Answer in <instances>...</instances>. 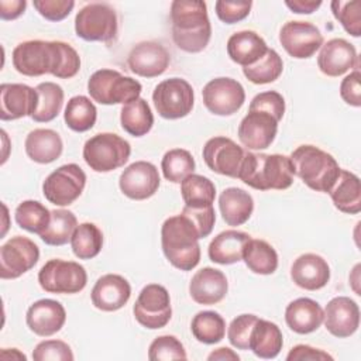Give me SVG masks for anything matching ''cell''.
Listing matches in <instances>:
<instances>
[{
    "mask_svg": "<svg viewBox=\"0 0 361 361\" xmlns=\"http://www.w3.org/2000/svg\"><path fill=\"white\" fill-rule=\"evenodd\" d=\"M11 56L14 69L31 78L51 73L59 79H71L80 69L79 54L62 41H24L13 49Z\"/></svg>",
    "mask_w": 361,
    "mask_h": 361,
    "instance_id": "obj_1",
    "label": "cell"
},
{
    "mask_svg": "<svg viewBox=\"0 0 361 361\" xmlns=\"http://www.w3.org/2000/svg\"><path fill=\"white\" fill-rule=\"evenodd\" d=\"M172 39L189 54L202 52L210 41L212 25L207 6L202 0H173L171 3Z\"/></svg>",
    "mask_w": 361,
    "mask_h": 361,
    "instance_id": "obj_2",
    "label": "cell"
},
{
    "mask_svg": "<svg viewBox=\"0 0 361 361\" xmlns=\"http://www.w3.org/2000/svg\"><path fill=\"white\" fill-rule=\"evenodd\" d=\"M293 166L289 157L245 151L237 179L257 190H285L293 183Z\"/></svg>",
    "mask_w": 361,
    "mask_h": 361,
    "instance_id": "obj_3",
    "label": "cell"
},
{
    "mask_svg": "<svg viewBox=\"0 0 361 361\" xmlns=\"http://www.w3.org/2000/svg\"><path fill=\"white\" fill-rule=\"evenodd\" d=\"M199 233L185 214L168 217L161 227V245L166 259L180 271H192L200 261Z\"/></svg>",
    "mask_w": 361,
    "mask_h": 361,
    "instance_id": "obj_4",
    "label": "cell"
},
{
    "mask_svg": "<svg viewBox=\"0 0 361 361\" xmlns=\"http://www.w3.org/2000/svg\"><path fill=\"white\" fill-rule=\"evenodd\" d=\"M289 158L293 173L316 192L329 193L341 169L331 154L310 144L299 145Z\"/></svg>",
    "mask_w": 361,
    "mask_h": 361,
    "instance_id": "obj_5",
    "label": "cell"
},
{
    "mask_svg": "<svg viewBox=\"0 0 361 361\" xmlns=\"http://www.w3.org/2000/svg\"><path fill=\"white\" fill-rule=\"evenodd\" d=\"M142 90L137 79L121 75L114 69H99L87 80L90 97L100 104H127L140 97Z\"/></svg>",
    "mask_w": 361,
    "mask_h": 361,
    "instance_id": "obj_6",
    "label": "cell"
},
{
    "mask_svg": "<svg viewBox=\"0 0 361 361\" xmlns=\"http://www.w3.org/2000/svg\"><path fill=\"white\" fill-rule=\"evenodd\" d=\"M82 154L94 172H111L127 164L131 145L114 133H99L85 142Z\"/></svg>",
    "mask_w": 361,
    "mask_h": 361,
    "instance_id": "obj_7",
    "label": "cell"
},
{
    "mask_svg": "<svg viewBox=\"0 0 361 361\" xmlns=\"http://www.w3.org/2000/svg\"><path fill=\"white\" fill-rule=\"evenodd\" d=\"M118 30L117 14L107 3H89L75 17V32L85 41L109 42Z\"/></svg>",
    "mask_w": 361,
    "mask_h": 361,
    "instance_id": "obj_8",
    "label": "cell"
},
{
    "mask_svg": "<svg viewBox=\"0 0 361 361\" xmlns=\"http://www.w3.org/2000/svg\"><path fill=\"white\" fill-rule=\"evenodd\" d=\"M39 286L48 293H79L87 283L85 267L75 261L54 258L47 261L38 272Z\"/></svg>",
    "mask_w": 361,
    "mask_h": 361,
    "instance_id": "obj_9",
    "label": "cell"
},
{
    "mask_svg": "<svg viewBox=\"0 0 361 361\" xmlns=\"http://www.w3.org/2000/svg\"><path fill=\"white\" fill-rule=\"evenodd\" d=\"M152 102L158 114L166 120L186 117L195 103L193 87L180 78H169L159 82L152 92Z\"/></svg>",
    "mask_w": 361,
    "mask_h": 361,
    "instance_id": "obj_10",
    "label": "cell"
},
{
    "mask_svg": "<svg viewBox=\"0 0 361 361\" xmlns=\"http://www.w3.org/2000/svg\"><path fill=\"white\" fill-rule=\"evenodd\" d=\"M135 320L145 329L157 330L165 327L172 317L171 298L165 286L158 283L145 285L134 303Z\"/></svg>",
    "mask_w": 361,
    "mask_h": 361,
    "instance_id": "obj_11",
    "label": "cell"
},
{
    "mask_svg": "<svg viewBox=\"0 0 361 361\" xmlns=\"http://www.w3.org/2000/svg\"><path fill=\"white\" fill-rule=\"evenodd\" d=\"M86 173L76 164H65L51 172L42 183L45 199L55 206L72 204L83 192Z\"/></svg>",
    "mask_w": 361,
    "mask_h": 361,
    "instance_id": "obj_12",
    "label": "cell"
},
{
    "mask_svg": "<svg viewBox=\"0 0 361 361\" xmlns=\"http://www.w3.org/2000/svg\"><path fill=\"white\" fill-rule=\"evenodd\" d=\"M39 259L38 245L23 235L11 237L0 248V278L16 279L28 272Z\"/></svg>",
    "mask_w": 361,
    "mask_h": 361,
    "instance_id": "obj_13",
    "label": "cell"
},
{
    "mask_svg": "<svg viewBox=\"0 0 361 361\" xmlns=\"http://www.w3.org/2000/svg\"><path fill=\"white\" fill-rule=\"evenodd\" d=\"M203 104L216 116H231L245 102L243 85L231 78H216L207 82L202 90Z\"/></svg>",
    "mask_w": 361,
    "mask_h": 361,
    "instance_id": "obj_14",
    "label": "cell"
},
{
    "mask_svg": "<svg viewBox=\"0 0 361 361\" xmlns=\"http://www.w3.org/2000/svg\"><path fill=\"white\" fill-rule=\"evenodd\" d=\"M202 154L210 171L237 179L245 157V149L237 145L231 138L217 135L206 141Z\"/></svg>",
    "mask_w": 361,
    "mask_h": 361,
    "instance_id": "obj_15",
    "label": "cell"
},
{
    "mask_svg": "<svg viewBox=\"0 0 361 361\" xmlns=\"http://www.w3.org/2000/svg\"><path fill=\"white\" fill-rule=\"evenodd\" d=\"M279 42L292 58L307 59L323 45V35L309 21H288L279 31Z\"/></svg>",
    "mask_w": 361,
    "mask_h": 361,
    "instance_id": "obj_16",
    "label": "cell"
},
{
    "mask_svg": "<svg viewBox=\"0 0 361 361\" xmlns=\"http://www.w3.org/2000/svg\"><path fill=\"white\" fill-rule=\"evenodd\" d=\"M159 173L154 164L135 161L120 175L118 186L124 196L133 200H145L155 195L159 188Z\"/></svg>",
    "mask_w": 361,
    "mask_h": 361,
    "instance_id": "obj_17",
    "label": "cell"
},
{
    "mask_svg": "<svg viewBox=\"0 0 361 361\" xmlns=\"http://www.w3.org/2000/svg\"><path fill=\"white\" fill-rule=\"evenodd\" d=\"M278 123L267 111L248 109L238 126V140L247 149H265L276 137Z\"/></svg>",
    "mask_w": 361,
    "mask_h": 361,
    "instance_id": "obj_18",
    "label": "cell"
},
{
    "mask_svg": "<svg viewBox=\"0 0 361 361\" xmlns=\"http://www.w3.org/2000/svg\"><path fill=\"white\" fill-rule=\"evenodd\" d=\"M169 63V52L157 41L138 42L131 48L127 58L130 71L142 78H157L162 75Z\"/></svg>",
    "mask_w": 361,
    "mask_h": 361,
    "instance_id": "obj_19",
    "label": "cell"
},
{
    "mask_svg": "<svg viewBox=\"0 0 361 361\" xmlns=\"http://www.w3.org/2000/svg\"><path fill=\"white\" fill-rule=\"evenodd\" d=\"M323 323L327 331L337 337L345 338L353 336L360 326V307L348 296H336L323 310Z\"/></svg>",
    "mask_w": 361,
    "mask_h": 361,
    "instance_id": "obj_20",
    "label": "cell"
},
{
    "mask_svg": "<svg viewBox=\"0 0 361 361\" xmlns=\"http://www.w3.org/2000/svg\"><path fill=\"white\" fill-rule=\"evenodd\" d=\"M317 66L322 73L338 78L351 69H358V55L355 47L344 38H331L320 47Z\"/></svg>",
    "mask_w": 361,
    "mask_h": 361,
    "instance_id": "obj_21",
    "label": "cell"
},
{
    "mask_svg": "<svg viewBox=\"0 0 361 361\" xmlns=\"http://www.w3.org/2000/svg\"><path fill=\"white\" fill-rule=\"evenodd\" d=\"M38 106V93L24 83H3L0 86V118L3 121L32 117Z\"/></svg>",
    "mask_w": 361,
    "mask_h": 361,
    "instance_id": "obj_22",
    "label": "cell"
},
{
    "mask_svg": "<svg viewBox=\"0 0 361 361\" xmlns=\"http://www.w3.org/2000/svg\"><path fill=\"white\" fill-rule=\"evenodd\" d=\"M130 282L117 274L100 276L90 292L93 306L102 312H116L121 309L130 300Z\"/></svg>",
    "mask_w": 361,
    "mask_h": 361,
    "instance_id": "obj_23",
    "label": "cell"
},
{
    "mask_svg": "<svg viewBox=\"0 0 361 361\" xmlns=\"http://www.w3.org/2000/svg\"><path fill=\"white\" fill-rule=\"evenodd\" d=\"M66 322L65 307L54 299H39L34 302L25 314L28 329L39 336L49 337L58 333Z\"/></svg>",
    "mask_w": 361,
    "mask_h": 361,
    "instance_id": "obj_24",
    "label": "cell"
},
{
    "mask_svg": "<svg viewBox=\"0 0 361 361\" xmlns=\"http://www.w3.org/2000/svg\"><path fill=\"white\" fill-rule=\"evenodd\" d=\"M293 283L306 290H319L330 281V267L327 261L313 252L299 255L290 267Z\"/></svg>",
    "mask_w": 361,
    "mask_h": 361,
    "instance_id": "obj_25",
    "label": "cell"
},
{
    "mask_svg": "<svg viewBox=\"0 0 361 361\" xmlns=\"http://www.w3.org/2000/svg\"><path fill=\"white\" fill-rule=\"evenodd\" d=\"M228 290L226 275L216 268L204 267L190 279L189 295L199 305H216L224 299Z\"/></svg>",
    "mask_w": 361,
    "mask_h": 361,
    "instance_id": "obj_26",
    "label": "cell"
},
{
    "mask_svg": "<svg viewBox=\"0 0 361 361\" xmlns=\"http://www.w3.org/2000/svg\"><path fill=\"white\" fill-rule=\"evenodd\" d=\"M285 322L292 331L298 334H309L322 326L323 309L310 298H298L286 306Z\"/></svg>",
    "mask_w": 361,
    "mask_h": 361,
    "instance_id": "obj_27",
    "label": "cell"
},
{
    "mask_svg": "<svg viewBox=\"0 0 361 361\" xmlns=\"http://www.w3.org/2000/svg\"><path fill=\"white\" fill-rule=\"evenodd\" d=\"M251 235L238 230H226L217 234L209 244L210 261L220 265H231L243 259L245 245Z\"/></svg>",
    "mask_w": 361,
    "mask_h": 361,
    "instance_id": "obj_28",
    "label": "cell"
},
{
    "mask_svg": "<svg viewBox=\"0 0 361 361\" xmlns=\"http://www.w3.org/2000/svg\"><path fill=\"white\" fill-rule=\"evenodd\" d=\"M268 51L264 38L251 30L234 32L227 41V54L230 59L243 68L255 63Z\"/></svg>",
    "mask_w": 361,
    "mask_h": 361,
    "instance_id": "obj_29",
    "label": "cell"
},
{
    "mask_svg": "<svg viewBox=\"0 0 361 361\" xmlns=\"http://www.w3.org/2000/svg\"><path fill=\"white\" fill-rule=\"evenodd\" d=\"M24 147L28 158L37 164H51L63 151L61 135L51 128H35L30 131L25 137Z\"/></svg>",
    "mask_w": 361,
    "mask_h": 361,
    "instance_id": "obj_30",
    "label": "cell"
},
{
    "mask_svg": "<svg viewBox=\"0 0 361 361\" xmlns=\"http://www.w3.org/2000/svg\"><path fill=\"white\" fill-rule=\"evenodd\" d=\"M219 209L223 220L228 226H241L252 214V196L241 188H227L219 196Z\"/></svg>",
    "mask_w": 361,
    "mask_h": 361,
    "instance_id": "obj_31",
    "label": "cell"
},
{
    "mask_svg": "<svg viewBox=\"0 0 361 361\" xmlns=\"http://www.w3.org/2000/svg\"><path fill=\"white\" fill-rule=\"evenodd\" d=\"M329 195L336 206L343 213L357 214L361 210V183L360 178L345 169L340 173L329 190Z\"/></svg>",
    "mask_w": 361,
    "mask_h": 361,
    "instance_id": "obj_32",
    "label": "cell"
},
{
    "mask_svg": "<svg viewBox=\"0 0 361 361\" xmlns=\"http://www.w3.org/2000/svg\"><path fill=\"white\" fill-rule=\"evenodd\" d=\"M282 345L283 337L278 324L258 317L250 336L248 350H251L259 358L271 360L278 357Z\"/></svg>",
    "mask_w": 361,
    "mask_h": 361,
    "instance_id": "obj_33",
    "label": "cell"
},
{
    "mask_svg": "<svg viewBox=\"0 0 361 361\" xmlns=\"http://www.w3.org/2000/svg\"><path fill=\"white\" fill-rule=\"evenodd\" d=\"M120 123L126 133L133 137L148 134L154 126V114L145 99L138 97L127 104H123L120 111Z\"/></svg>",
    "mask_w": 361,
    "mask_h": 361,
    "instance_id": "obj_34",
    "label": "cell"
},
{
    "mask_svg": "<svg viewBox=\"0 0 361 361\" xmlns=\"http://www.w3.org/2000/svg\"><path fill=\"white\" fill-rule=\"evenodd\" d=\"M243 259L250 271L259 275H271L278 268V254L275 248L259 238H251L248 241Z\"/></svg>",
    "mask_w": 361,
    "mask_h": 361,
    "instance_id": "obj_35",
    "label": "cell"
},
{
    "mask_svg": "<svg viewBox=\"0 0 361 361\" xmlns=\"http://www.w3.org/2000/svg\"><path fill=\"white\" fill-rule=\"evenodd\" d=\"M180 195L188 207H207L214 203L216 186L209 178L192 173L180 182Z\"/></svg>",
    "mask_w": 361,
    "mask_h": 361,
    "instance_id": "obj_36",
    "label": "cell"
},
{
    "mask_svg": "<svg viewBox=\"0 0 361 361\" xmlns=\"http://www.w3.org/2000/svg\"><path fill=\"white\" fill-rule=\"evenodd\" d=\"M97 118V110L89 97L78 94L68 100L63 111L65 124L76 133H85L90 130Z\"/></svg>",
    "mask_w": 361,
    "mask_h": 361,
    "instance_id": "obj_37",
    "label": "cell"
},
{
    "mask_svg": "<svg viewBox=\"0 0 361 361\" xmlns=\"http://www.w3.org/2000/svg\"><path fill=\"white\" fill-rule=\"evenodd\" d=\"M71 247L79 259H92L99 255L103 247L102 230L94 223H80L76 226L72 237Z\"/></svg>",
    "mask_w": 361,
    "mask_h": 361,
    "instance_id": "obj_38",
    "label": "cell"
},
{
    "mask_svg": "<svg viewBox=\"0 0 361 361\" xmlns=\"http://www.w3.org/2000/svg\"><path fill=\"white\" fill-rule=\"evenodd\" d=\"M190 330L199 343L216 344L224 338L226 322L220 313L203 310L193 316Z\"/></svg>",
    "mask_w": 361,
    "mask_h": 361,
    "instance_id": "obj_39",
    "label": "cell"
},
{
    "mask_svg": "<svg viewBox=\"0 0 361 361\" xmlns=\"http://www.w3.org/2000/svg\"><path fill=\"white\" fill-rule=\"evenodd\" d=\"M38 93V106L32 114V120L37 123H48L56 118L63 104V90L54 82H42L35 87Z\"/></svg>",
    "mask_w": 361,
    "mask_h": 361,
    "instance_id": "obj_40",
    "label": "cell"
},
{
    "mask_svg": "<svg viewBox=\"0 0 361 361\" xmlns=\"http://www.w3.org/2000/svg\"><path fill=\"white\" fill-rule=\"evenodd\" d=\"M78 226L76 216L66 209L51 210V221L39 234V238L48 245H63L71 241V237Z\"/></svg>",
    "mask_w": 361,
    "mask_h": 361,
    "instance_id": "obj_41",
    "label": "cell"
},
{
    "mask_svg": "<svg viewBox=\"0 0 361 361\" xmlns=\"http://www.w3.org/2000/svg\"><path fill=\"white\" fill-rule=\"evenodd\" d=\"M283 71V62L275 49L268 48L265 55L255 63L243 68L244 76L255 85H267L275 82Z\"/></svg>",
    "mask_w": 361,
    "mask_h": 361,
    "instance_id": "obj_42",
    "label": "cell"
},
{
    "mask_svg": "<svg viewBox=\"0 0 361 361\" xmlns=\"http://www.w3.org/2000/svg\"><path fill=\"white\" fill-rule=\"evenodd\" d=\"M17 224L34 234H41L51 221V210L38 200H24L16 209Z\"/></svg>",
    "mask_w": 361,
    "mask_h": 361,
    "instance_id": "obj_43",
    "label": "cell"
},
{
    "mask_svg": "<svg viewBox=\"0 0 361 361\" xmlns=\"http://www.w3.org/2000/svg\"><path fill=\"white\" fill-rule=\"evenodd\" d=\"M195 159L188 149L173 148L165 152L161 161L164 178L172 183H180L185 178L193 173Z\"/></svg>",
    "mask_w": 361,
    "mask_h": 361,
    "instance_id": "obj_44",
    "label": "cell"
},
{
    "mask_svg": "<svg viewBox=\"0 0 361 361\" xmlns=\"http://www.w3.org/2000/svg\"><path fill=\"white\" fill-rule=\"evenodd\" d=\"M334 18L341 24V27L353 37H360L361 34V4L358 0L343 1L333 0L330 3Z\"/></svg>",
    "mask_w": 361,
    "mask_h": 361,
    "instance_id": "obj_45",
    "label": "cell"
},
{
    "mask_svg": "<svg viewBox=\"0 0 361 361\" xmlns=\"http://www.w3.org/2000/svg\"><path fill=\"white\" fill-rule=\"evenodd\" d=\"M148 358L158 360H186L188 354L183 344L175 336H159L148 347Z\"/></svg>",
    "mask_w": 361,
    "mask_h": 361,
    "instance_id": "obj_46",
    "label": "cell"
},
{
    "mask_svg": "<svg viewBox=\"0 0 361 361\" xmlns=\"http://www.w3.org/2000/svg\"><path fill=\"white\" fill-rule=\"evenodd\" d=\"M257 320L258 316L251 313H244L233 319L227 329V338L230 344L237 350H248L250 336Z\"/></svg>",
    "mask_w": 361,
    "mask_h": 361,
    "instance_id": "obj_47",
    "label": "cell"
},
{
    "mask_svg": "<svg viewBox=\"0 0 361 361\" xmlns=\"http://www.w3.org/2000/svg\"><path fill=\"white\" fill-rule=\"evenodd\" d=\"M73 353L62 340H44L32 351L34 361H72Z\"/></svg>",
    "mask_w": 361,
    "mask_h": 361,
    "instance_id": "obj_48",
    "label": "cell"
},
{
    "mask_svg": "<svg viewBox=\"0 0 361 361\" xmlns=\"http://www.w3.org/2000/svg\"><path fill=\"white\" fill-rule=\"evenodd\" d=\"M248 109L267 111L271 116H274L278 121H281L285 113V99L281 93L275 90H267L254 96Z\"/></svg>",
    "mask_w": 361,
    "mask_h": 361,
    "instance_id": "obj_49",
    "label": "cell"
},
{
    "mask_svg": "<svg viewBox=\"0 0 361 361\" xmlns=\"http://www.w3.org/2000/svg\"><path fill=\"white\" fill-rule=\"evenodd\" d=\"M34 8L48 21H61L66 18L75 7L73 0H34Z\"/></svg>",
    "mask_w": 361,
    "mask_h": 361,
    "instance_id": "obj_50",
    "label": "cell"
},
{
    "mask_svg": "<svg viewBox=\"0 0 361 361\" xmlns=\"http://www.w3.org/2000/svg\"><path fill=\"white\" fill-rule=\"evenodd\" d=\"M252 1H224L219 0L214 3L216 14L220 21L226 24H234L248 17Z\"/></svg>",
    "mask_w": 361,
    "mask_h": 361,
    "instance_id": "obj_51",
    "label": "cell"
},
{
    "mask_svg": "<svg viewBox=\"0 0 361 361\" xmlns=\"http://www.w3.org/2000/svg\"><path fill=\"white\" fill-rule=\"evenodd\" d=\"M182 214H185L193 223L200 238H204L212 233L214 221H216V213H214L213 206H207V207L185 206L182 209Z\"/></svg>",
    "mask_w": 361,
    "mask_h": 361,
    "instance_id": "obj_52",
    "label": "cell"
},
{
    "mask_svg": "<svg viewBox=\"0 0 361 361\" xmlns=\"http://www.w3.org/2000/svg\"><path fill=\"white\" fill-rule=\"evenodd\" d=\"M340 96L341 99L353 106H361V86H360V69H354L350 75H347L340 83Z\"/></svg>",
    "mask_w": 361,
    "mask_h": 361,
    "instance_id": "obj_53",
    "label": "cell"
},
{
    "mask_svg": "<svg viewBox=\"0 0 361 361\" xmlns=\"http://www.w3.org/2000/svg\"><path fill=\"white\" fill-rule=\"evenodd\" d=\"M326 360H333V357L329 353L307 344H298L292 347L286 355V361H326Z\"/></svg>",
    "mask_w": 361,
    "mask_h": 361,
    "instance_id": "obj_54",
    "label": "cell"
},
{
    "mask_svg": "<svg viewBox=\"0 0 361 361\" xmlns=\"http://www.w3.org/2000/svg\"><path fill=\"white\" fill-rule=\"evenodd\" d=\"M27 7L25 0H1L0 1V17L1 20L18 18Z\"/></svg>",
    "mask_w": 361,
    "mask_h": 361,
    "instance_id": "obj_55",
    "label": "cell"
},
{
    "mask_svg": "<svg viewBox=\"0 0 361 361\" xmlns=\"http://www.w3.org/2000/svg\"><path fill=\"white\" fill-rule=\"evenodd\" d=\"M285 6L289 7L292 13H296V14H312L322 6V1L320 0H286Z\"/></svg>",
    "mask_w": 361,
    "mask_h": 361,
    "instance_id": "obj_56",
    "label": "cell"
},
{
    "mask_svg": "<svg viewBox=\"0 0 361 361\" xmlns=\"http://www.w3.org/2000/svg\"><path fill=\"white\" fill-rule=\"evenodd\" d=\"M207 360L209 361H214V360H220V361H228V360H233V361H238L240 360V355L237 353H234L233 350L227 348V347H220L214 351H212L209 355H207Z\"/></svg>",
    "mask_w": 361,
    "mask_h": 361,
    "instance_id": "obj_57",
    "label": "cell"
}]
</instances>
